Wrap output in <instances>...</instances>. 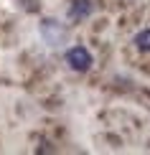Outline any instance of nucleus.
Instances as JSON below:
<instances>
[{
	"label": "nucleus",
	"mask_w": 150,
	"mask_h": 155,
	"mask_svg": "<svg viewBox=\"0 0 150 155\" xmlns=\"http://www.w3.org/2000/svg\"><path fill=\"white\" fill-rule=\"evenodd\" d=\"M66 61H69V66L74 69V71H87V69L92 66V54L84 46H74V48L66 51Z\"/></svg>",
	"instance_id": "1"
},
{
	"label": "nucleus",
	"mask_w": 150,
	"mask_h": 155,
	"mask_svg": "<svg viewBox=\"0 0 150 155\" xmlns=\"http://www.w3.org/2000/svg\"><path fill=\"white\" fill-rule=\"evenodd\" d=\"M89 13H92V3H89V0H76V3L69 8V18L71 21H82V18H87Z\"/></svg>",
	"instance_id": "2"
},
{
	"label": "nucleus",
	"mask_w": 150,
	"mask_h": 155,
	"mask_svg": "<svg viewBox=\"0 0 150 155\" xmlns=\"http://www.w3.org/2000/svg\"><path fill=\"white\" fill-rule=\"evenodd\" d=\"M135 43H138L140 51H150V31H140L135 36Z\"/></svg>",
	"instance_id": "3"
}]
</instances>
